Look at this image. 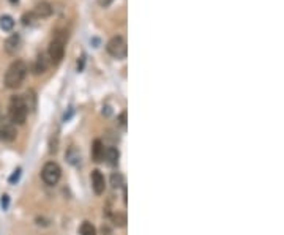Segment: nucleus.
Listing matches in <instances>:
<instances>
[{"mask_svg": "<svg viewBox=\"0 0 284 235\" xmlns=\"http://www.w3.org/2000/svg\"><path fill=\"white\" fill-rule=\"evenodd\" d=\"M27 76V65L23 60H15L12 65L8 67L4 82L8 89H19L23 85L24 79Z\"/></svg>", "mask_w": 284, "mask_h": 235, "instance_id": "1", "label": "nucleus"}, {"mask_svg": "<svg viewBox=\"0 0 284 235\" xmlns=\"http://www.w3.org/2000/svg\"><path fill=\"white\" fill-rule=\"evenodd\" d=\"M68 40V32H57L48 48V57L52 65H59L65 56V43Z\"/></svg>", "mask_w": 284, "mask_h": 235, "instance_id": "2", "label": "nucleus"}, {"mask_svg": "<svg viewBox=\"0 0 284 235\" xmlns=\"http://www.w3.org/2000/svg\"><path fill=\"white\" fill-rule=\"evenodd\" d=\"M27 114L29 109L26 106L24 97H19V95H15L10 100V106H8V115L10 120H12L15 125H24L27 120Z\"/></svg>", "mask_w": 284, "mask_h": 235, "instance_id": "3", "label": "nucleus"}, {"mask_svg": "<svg viewBox=\"0 0 284 235\" xmlns=\"http://www.w3.org/2000/svg\"><path fill=\"white\" fill-rule=\"evenodd\" d=\"M106 51L107 54L117 59V60H123L126 59V54H128V46H126V40L120 35H115L112 37L111 40L107 41L106 45Z\"/></svg>", "mask_w": 284, "mask_h": 235, "instance_id": "4", "label": "nucleus"}, {"mask_svg": "<svg viewBox=\"0 0 284 235\" xmlns=\"http://www.w3.org/2000/svg\"><path fill=\"white\" fill-rule=\"evenodd\" d=\"M60 177H62V169H60V166L57 163L49 161V163H46L45 166H43L41 178H43V181H45L46 185L54 186L60 180Z\"/></svg>", "mask_w": 284, "mask_h": 235, "instance_id": "5", "label": "nucleus"}, {"mask_svg": "<svg viewBox=\"0 0 284 235\" xmlns=\"http://www.w3.org/2000/svg\"><path fill=\"white\" fill-rule=\"evenodd\" d=\"M18 136L16 125L7 119V117L0 115V141L2 142H13Z\"/></svg>", "mask_w": 284, "mask_h": 235, "instance_id": "6", "label": "nucleus"}, {"mask_svg": "<svg viewBox=\"0 0 284 235\" xmlns=\"http://www.w3.org/2000/svg\"><path fill=\"white\" fill-rule=\"evenodd\" d=\"M21 46H23V40H21L19 34H12L5 40V45H4L7 54H10V56H16L21 51Z\"/></svg>", "mask_w": 284, "mask_h": 235, "instance_id": "7", "label": "nucleus"}, {"mask_svg": "<svg viewBox=\"0 0 284 235\" xmlns=\"http://www.w3.org/2000/svg\"><path fill=\"white\" fill-rule=\"evenodd\" d=\"M92 188L95 191V194H103L104 193V188H106V180L104 175L101 174V170H92Z\"/></svg>", "mask_w": 284, "mask_h": 235, "instance_id": "8", "label": "nucleus"}, {"mask_svg": "<svg viewBox=\"0 0 284 235\" xmlns=\"http://www.w3.org/2000/svg\"><path fill=\"white\" fill-rule=\"evenodd\" d=\"M32 12H34L40 19H45V18H49L52 15L54 8H52V5L48 2V0H41L40 4L35 5V8L32 10Z\"/></svg>", "mask_w": 284, "mask_h": 235, "instance_id": "9", "label": "nucleus"}, {"mask_svg": "<svg viewBox=\"0 0 284 235\" xmlns=\"http://www.w3.org/2000/svg\"><path fill=\"white\" fill-rule=\"evenodd\" d=\"M48 68H49V59L46 57V54L40 52V54L37 56V59H35L34 73H35V74H43V73L48 71Z\"/></svg>", "mask_w": 284, "mask_h": 235, "instance_id": "10", "label": "nucleus"}, {"mask_svg": "<svg viewBox=\"0 0 284 235\" xmlns=\"http://www.w3.org/2000/svg\"><path fill=\"white\" fill-rule=\"evenodd\" d=\"M104 145L103 142L100 141V139H96V141L93 142V147H92V158L95 163H101L103 161V156H104Z\"/></svg>", "mask_w": 284, "mask_h": 235, "instance_id": "11", "label": "nucleus"}, {"mask_svg": "<svg viewBox=\"0 0 284 235\" xmlns=\"http://www.w3.org/2000/svg\"><path fill=\"white\" fill-rule=\"evenodd\" d=\"M118 158H120V153H118L117 148L109 147V148H106V150H104V156H103V159H104V161H106L109 166H117Z\"/></svg>", "mask_w": 284, "mask_h": 235, "instance_id": "12", "label": "nucleus"}, {"mask_svg": "<svg viewBox=\"0 0 284 235\" xmlns=\"http://www.w3.org/2000/svg\"><path fill=\"white\" fill-rule=\"evenodd\" d=\"M23 24L26 26V27H34V26H37L38 24V21H41L34 12H27V13H24L23 15Z\"/></svg>", "mask_w": 284, "mask_h": 235, "instance_id": "13", "label": "nucleus"}, {"mask_svg": "<svg viewBox=\"0 0 284 235\" xmlns=\"http://www.w3.org/2000/svg\"><path fill=\"white\" fill-rule=\"evenodd\" d=\"M13 27H15V19L12 16H8V15L0 16V29L4 32H12Z\"/></svg>", "mask_w": 284, "mask_h": 235, "instance_id": "14", "label": "nucleus"}, {"mask_svg": "<svg viewBox=\"0 0 284 235\" xmlns=\"http://www.w3.org/2000/svg\"><path fill=\"white\" fill-rule=\"evenodd\" d=\"M79 232H81V235H96V230H95V227H93V224L89 222V221H84V222L81 224Z\"/></svg>", "mask_w": 284, "mask_h": 235, "instance_id": "15", "label": "nucleus"}, {"mask_svg": "<svg viewBox=\"0 0 284 235\" xmlns=\"http://www.w3.org/2000/svg\"><path fill=\"white\" fill-rule=\"evenodd\" d=\"M111 185L114 186V188H120V186H123L125 185V181H123V175L122 174H112V177H111Z\"/></svg>", "mask_w": 284, "mask_h": 235, "instance_id": "16", "label": "nucleus"}, {"mask_svg": "<svg viewBox=\"0 0 284 235\" xmlns=\"http://www.w3.org/2000/svg\"><path fill=\"white\" fill-rule=\"evenodd\" d=\"M114 224H115V226L123 227L125 224H126V216H125V215H120V213H117V215L114 216Z\"/></svg>", "mask_w": 284, "mask_h": 235, "instance_id": "17", "label": "nucleus"}, {"mask_svg": "<svg viewBox=\"0 0 284 235\" xmlns=\"http://www.w3.org/2000/svg\"><path fill=\"white\" fill-rule=\"evenodd\" d=\"M0 204H2V208H4V210H7L8 205H10V197H8L7 194L2 196V200H0Z\"/></svg>", "mask_w": 284, "mask_h": 235, "instance_id": "18", "label": "nucleus"}, {"mask_svg": "<svg viewBox=\"0 0 284 235\" xmlns=\"http://www.w3.org/2000/svg\"><path fill=\"white\" fill-rule=\"evenodd\" d=\"M19 177H21V169H18L16 172H15L12 177H10V183H15V181H18V180H19Z\"/></svg>", "mask_w": 284, "mask_h": 235, "instance_id": "19", "label": "nucleus"}, {"mask_svg": "<svg viewBox=\"0 0 284 235\" xmlns=\"http://www.w3.org/2000/svg\"><path fill=\"white\" fill-rule=\"evenodd\" d=\"M112 2H114V0H98V5L103 7V8H107V7H111Z\"/></svg>", "mask_w": 284, "mask_h": 235, "instance_id": "20", "label": "nucleus"}, {"mask_svg": "<svg viewBox=\"0 0 284 235\" xmlns=\"http://www.w3.org/2000/svg\"><path fill=\"white\" fill-rule=\"evenodd\" d=\"M118 122H120V125H122V126L126 125V112H122L118 115Z\"/></svg>", "mask_w": 284, "mask_h": 235, "instance_id": "21", "label": "nucleus"}, {"mask_svg": "<svg viewBox=\"0 0 284 235\" xmlns=\"http://www.w3.org/2000/svg\"><path fill=\"white\" fill-rule=\"evenodd\" d=\"M10 4H13V5H16V4H19V0H10Z\"/></svg>", "mask_w": 284, "mask_h": 235, "instance_id": "22", "label": "nucleus"}]
</instances>
